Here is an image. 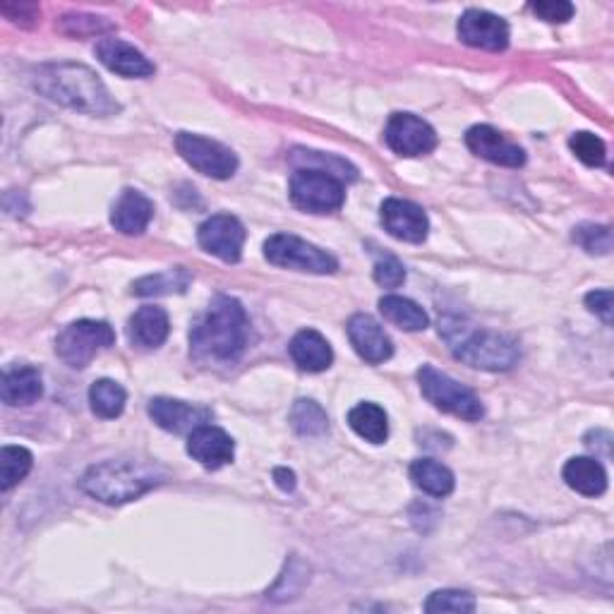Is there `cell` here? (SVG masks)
<instances>
[{"instance_id": "6da1fadb", "label": "cell", "mask_w": 614, "mask_h": 614, "mask_svg": "<svg viewBox=\"0 0 614 614\" xmlns=\"http://www.w3.org/2000/svg\"><path fill=\"white\" fill-rule=\"evenodd\" d=\"M247 329L250 322L241 300L231 295H217L191 332L193 358L199 363H235L245 353Z\"/></svg>"}, {"instance_id": "7a4b0ae2", "label": "cell", "mask_w": 614, "mask_h": 614, "mask_svg": "<svg viewBox=\"0 0 614 614\" xmlns=\"http://www.w3.org/2000/svg\"><path fill=\"white\" fill-rule=\"evenodd\" d=\"M34 87L51 101L63 103L73 111L91 115H113L121 111L99 75L79 63L41 65L34 73Z\"/></svg>"}, {"instance_id": "3957f363", "label": "cell", "mask_w": 614, "mask_h": 614, "mask_svg": "<svg viewBox=\"0 0 614 614\" xmlns=\"http://www.w3.org/2000/svg\"><path fill=\"white\" fill-rule=\"evenodd\" d=\"M163 482V474L159 468H151L142 461L113 458L103 464L91 466L79 480V488L89 498L103 504H125L133 502L142 494L154 490Z\"/></svg>"}, {"instance_id": "277c9868", "label": "cell", "mask_w": 614, "mask_h": 614, "mask_svg": "<svg viewBox=\"0 0 614 614\" xmlns=\"http://www.w3.org/2000/svg\"><path fill=\"white\" fill-rule=\"evenodd\" d=\"M456 327L442 322V332L449 344H452L454 356L478 370H509L518 360V344L512 336H504L498 332H488V329H470L461 327L458 320H452Z\"/></svg>"}, {"instance_id": "5b68a950", "label": "cell", "mask_w": 614, "mask_h": 614, "mask_svg": "<svg viewBox=\"0 0 614 614\" xmlns=\"http://www.w3.org/2000/svg\"><path fill=\"white\" fill-rule=\"evenodd\" d=\"M418 384L422 396L428 398L434 408L452 413V416L470 422L486 416L482 401L476 396L474 389L456 382L454 377L440 372L437 368H432V365H422L418 370Z\"/></svg>"}, {"instance_id": "8992f818", "label": "cell", "mask_w": 614, "mask_h": 614, "mask_svg": "<svg viewBox=\"0 0 614 614\" xmlns=\"http://www.w3.org/2000/svg\"><path fill=\"white\" fill-rule=\"evenodd\" d=\"M291 202L310 214H332L346 202V185L336 175L317 169H298L291 175Z\"/></svg>"}, {"instance_id": "52a82bcc", "label": "cell", "mask_w": 614, "mask_h": 614, "mask_svg": "<svg viewBox=\"0 0 614 614\" xmlns=\"http://www.w3.org/2000/svg\"><path fill=\"white\" fill-rule=\"evenodd\" d=\"M115 344V332L109 322L79 320L65 327L56 339L58 358L67 363L70 368H87L101 351Z\"/></svg>"}, {"instance_id": "ba28073f", "label": "cell", "mask_w": 614, "mask_h": 614, "mask_svg": "<svg viewBox=\"0 0 614 614\" xmlns=\"http://www.w3.org/2000/svg\"><path fill=\"white\" fill-rule=\"evenodd\" d=\"M265 257L271 265L293 271H307V274H334L339 269L336 257L291 233L271 235L265 243Z\"/></svg>"}, {"instance_id": "9c48e42d", "label": "cell", "mask_w": 614, "mask_h": 614, "mask_svg": "<svg viewBox=\"0 0 614 614\" xmlns=\"http://www.w3.org/2000/svg\"><path fill=\"white\" fill-rule=\"evenodd\" d=\"M175 149H179L181 157L191 163L195 171L209 175V179L226 181L238 171V157H235L233 149L202 135L179 133V137H175Z\"/></svg>"}, {"instance_id": "30bf717a", "label": "cell", "mask_w": 614, "mask_h": 614, "mask_svg": "<svg viewBox=\"0 0 614 614\" xmlns=\"http://www.w3.org/2000/svg\"><path fill=\"white\" fill-rule=\"evenodd\" d=\"M384 142L398 157H425V154L434 151L437 133L418 115L394 113L384 127Z\"/></svg>"}, {"instance_id": "8fae6325", "label": "cell", "mask_w": 614, "mask_h": 614, "mask_svg": "<svg viewBox=\"0 0 614 614\" xmlns=\"http://www.w3.org/2000/svg\"><path fill=\"white\" fill-rule=\"evenodd\" d=\"M197 243L205 253L219 257L221 262L235 265L243 257L245 226L231 214H217L199 226Z\"/></svg>"}, {"instance_id": "7c38bea8", "label": "cell", "mask_w": 614, "mask_h": 614, "mask_svg": "<svg viewBox=\"0 0 614 614\" xmlns=\"http://www.w3.org/2000/svg\"><path fill=\"white\" fill-rule=\"evenodd\" d=\"M458 39L482 51H504L509 46V25L488 10L470 8L458 20Z\"/></svg>"}, {"instance_id": "4fadbf2b", "label": "cell", "mask_w": 614, "mask_h": 614, "mask_svg": "<svg viewBox=\"0 0 614 614\" xmlns=\"http://www.w3.org/2000/svg\"><path fill=\"white\" fill-rule=\"evenodd\" d=\"M380 219L382 226L389 235H394L396 241L413 243L418 245L430 233V219L425 214L422 207L416 202H408V199L389 197L380 207Z\"/></svg>"}, {"instance_id": "5bb4252c", "label": "cell", "mask_w": 614, "mask_h": 614, "mask_svg": "<svg viewBox=\"0 0 614 614\" xmlns=\"http://www.w3.org/2000/svg\"><path fill=\"white\" fill-rule=\"evenodd\" d=\"M466 147L476 154V157L486 159L498 167L518 169L526 163V151L514 145L512 139H506L500 130L492 125H474L466 133Z\"/></svg>"}, {"instance_id": "9a60e30c", "label": "cell", "mask_w": 614, "mask_h": 614, "mask_svg": "<svg viewBox=\"0 0 614 614\" xmlns=\"http://www.w3.org/2000/svg\"><path fill=\"white\" fill-rule=\"evenodd\" d=\"M187 454H191L199 466L219 470L233 461L235 444L231 434L223 432L221 428H214V425H199V428L187 437Z\"/></svg>"}, {"instance_id": "2e32d148", "label": "cell", "mask_w": 614, "mask_h": 614, "mask_svg": "<svg viewBox=\"0 0 614 614\" xmlns=\"http://www.w3.org/2000/svg\"><path fill=\"white\" fill-rule=\"evenodd\" d=\"M348 339L353 348H356L358 356L370 363L380 365L394 356V344L392 339L386 336L382 324L374 320L370 315H353L348 322Z\"/></svg>"}, {"instance_id": "e0dca14e", "label": "cell", "mask_w": 614, "mask_h": 614, "mask_svg": "<svg viewBox=\"0 0 614 614\" xmlns=\"http://www.w3.org/2000/svg\"><path fill=\"white\" fill-rule=\"evenodd\" d=\"M94 53H97L99 61L111 70V73L121 77H149L154 75V63L149 58L137 51L133 44H127L123 39L106 37L99 39L94 46Z\"/></svg>"}, {"instance_id": "ac0fdd59", "label": "cell", "mask_w": 614, "mask_h": 614, "mask_svg": "<svg viewBox=\"0 0 614 614\" xmlns=\"http://www.w3.org/2000/svg\"><path fill=\"white\" fill-rule=\"evenodd\" d=\"M149 418L157 422L161 430L173 432V434H183V432L197 430L199 425H207L209 410L191 406V404H185V401H179V398L157 396V398L149 401Z\"/></svg>"}, {"instance_id": "d6986e66", "label": "cell", "mask_w": 614, "mask_h": 614, "mask_svg": "<svg viewBox=\"0 0 614 614\" xmlns=\"http://www.w3.org/2000/svg\"><path fill=\"white\" fill-rule=\"evenodd\" d=\"M171 322L163 307L145 305L130 317L127 322V339L133 346L139 348H159L169 339Z\"/></svg>"}, {"instance_id": "ffe728a7", "label": "cell", "mask_w": 614, "mask_h": 614, "mask_svg": "<svg viewBox=\"0 0 614 614\" xmlns=\"http://www.w3.org/2000/svg\"><path fill=\"white\" fill-rule=\"evenodd\" d=\"M154 219V202L139 191H123L111 211V223L123 235L145 233Z\"/></svg>"}, {"instance_id": "44dd1931", "label": "cell", "mask_w": 614, "mask_h": 614, "mask_svg": "<svg viewBox=\"0 0 614 614\" xmlns=\"http://www.w3.org/2000/svg\"><path fill=\"white\" fill-rule=\"evenodd\" d=\"M288 353L303 372H324L332 368L334 363L332 346H329V341L320 332H315V329H303V332L295 334Z\"/></svg>"}, {"instance_id": "7402d4cb", "label": "cell", "mask_w": 614, "mask_h": 614, "mask_svg": "<svg viewBox=\"0 0 614 614\" xmlns=\"http://www.w3.org/2000/svg\"><path fill=\"white\" fill-rule=\"evenodd\" d=\"M562 476L566 486L584 498H600L607 490V474L598 458L576 456L566 461Z\"/></svg>"}, {"instance_id": "603a6c76", "label": "cell", "mask_w": 614, "mask_h": 614, "mask_svg": "<svg viewBox=\"0 0 614 614\" xmlns=\"http://www.w3.org/2000/svg\"><path fill=\"white\" fill-rule=\"evenodd\" d=\"M44 394V382L37 368L22 365L3 374V384H0V398L8 406H29L34 401H39Z\"/></svg>"}, {"instance_id": "cb8c5ba5", "label": "cell", "mask_w": 614, "mask_h": 614, "mask_svg": "<svg viewBox=\"0 0 614 614\" xmlns=\"http://www.w3.org/2000/svg\"><path fill=\"white\" fill-rule=\"evenodd\" d=\"M410 480L430 498H446L454 492V474L432 458H418L410 464Z\"/></svg>"}, {"instance_id": "d4e9b609", "label": "cell", "mask_w": 614, "mask_h": 614, "mask_svg": "<svg viewBox=\"0 0 614 614\" xmlns=\"http://www.w3.org/2000/svg\"><path fill=\"white\" fill-rule=\"evenodd\" d=\"M348 425L353 432L370 444H384L389 437L386 410L377 404H368V401L351 408Z\"/></svg>"}, {"instance_id": "484cf974", "label": "cell", "mask_w": 614, "mask_h": 614, "mask_svg": "<svg viewBox=\"0 0 614 614\" xmlns=\"http://www.w3.org/2000/svg\"><path fill=\"white\" fill-rule=\"evenodd\" d=\"M380 312L384 315L386 322L396 324L398 329H406V332H422L430 324L428 312L418 303L401 298V295H384L380 300Z\"/></svg>"}, {"instance_id": "4316f807", "label": "cell", "mask_w": 614, "mask_h": 614, "mask_svg": "<svg viewBox=\"0 0 614 614\" xmlns=\"http://www.w3.org/2000/svg\"><path fill=\"white\" fill-rule=\"evenodd\" d=\"M191 271L185 267H175L169 271H161V274H149L142 277L139 281L133 283V295L139 298H151V295H173V293H185L191 286Z\"/></svg>"}, {"instance_id": "83f0119b", "label": "cell", "mask_w": 614, "mask_h": 614, "mask_svg": "<svg viewBox=\"0 0 614 614\" xmlns=\"http://www.w3.org/2000/svg\"><path fill=\"white\" fill-rule=\"evenodd\" d=\"M125 401H127L125 389L113 380H99L89 389V404L99 418L106 420L118 418L125 410Z\"/></svg>"}, {"instance_id": "f1b7e54d", "label": "cell", "mask_w": 614, "mask_h": 614, "mask_svg": "<svg viewBox=\"0 0 614 614\" xmlns=\"http://www.w3.org/2000/svg\"><path fill=\"white\" fill-rule=\"evenodd\" d=\"M34 458L25 446H3L0 452V490L10 492L29 476Z\"/></svg>"}, {"instance_id": "f546056e", "label": "cell", "mask_w": 614, "mask_h": 614, "mask_svg": "<svg viewBox=\"0 0 614 614\" xmlns=\"http://www.w3.org/2000/svg\"><path fill=\"white\" fill-rule=\"evenodd\" d=\"M291 425L293 430L303 437H320L329 430L327 413L312 398L295 401L291 408Z\"/></svg>"}, {"instance_id": "4dcf8cb0", "label": "cell", "mask_w": 614, "mask_h": 614, "mask_svg": "<svg viewBox=\"0 0 614 614\" xmlns=\"http://www.w3.org/2000/svg\"><path fill=\"white\" fill-rule=\"evenodd\" d=\"M425 612H456V614H470L476 612V598L466 593V590H434V593L425 600Z\"/></svg>"}, {"instance_id": "1f68e13d", "label": "cell", "mask_w": 614, "mask_h": 614, "mask_svg": "<svg viewBox=\"0 0 614 614\" xmlns=\"http://www.w3.org/2000/svg\"><path fill=\"white\" fill-rule=\"evenodd\" d=\"M569 147L576 154L578 161H584L586 167H605L607 147L598 135L593 133H574L569 139Z\"/></svg>"}, {"instance_id": "d6a6232c", "label": "cell", "mask_w": 614, "mask_h": 614, "mask_svg": "<svg viewBox=\"0 0 614 614\" xmlns=\"http://www.w3.org/2000/svg\"><path fill=\"white\" fill-rule=\"evenodd\" d=\"M574 241L588 255H610L612 250V231L610 226H600V223H581L574 229Z\"/></svg>"}, {"instance_id": "836d02e7", "label": "cell", "mask_w": 614, "mask_h": 614, "mask_svg": "<svg viewBox=\"0 0 614 614\" xmlns=\"http://www.w3.org/2000/svg\"><path fill=\"white\" fill-rule=\"evenodd\" d=\"M530 13L538 15L542 22H550V25H564L574 17V5L566 3V0H538V3H530Z\"/></svg>"}, {"instance_id": "e575fe53", "label": "cell", "mask_w": 614, "mask_h": 614, "mask_svg": "<svg viewBox=\"0 0 614 614\" xmlns=\"http://www.w3.org/2000/svg\"><path fill=\"white\" fill-rule=\"evenodd\" d=\"M374 281L384 288H398L406 281V269L396 257H386L374 265Z\"/></svg>"}, {"instance_id": "d590c367", "label": "cell", "mask_w": 614, "mask_h": 614, "mask_svg": "<svg viewBox=\"0 0 614 614\" xmlns=\"http://www.w3.org/2000/svg\"><path fill=\"white\" fill-rule=\"evenodd\" d=\"M111 29L109 22H101V17L91 15H67L63 17V32L73 34V37H85V34H101Z\"/></svg>"}, {"instance_id": "8d00e7d4", "label": "cell", "mask_w": 614, "mask_h": 614, "mask_svg": "<svg viewBox=\"0 0 614 614\" xmlns=\"http://www.w3.org/2000/svg\"><path fill=\"white\" fill-rule=\"evenodd\" d=\"M586 307L595 312L602 322L612 324V291H590L586 295Z\"/></svg>"}, {"instance_id": "74e56055", "label": "cell", "mask_w": 614, "mask_h": 614, "mask_svg": "<svg viewBox=\"0 0 614 614\" xmlns=\"http://www.w3.org/2000/svg\"><path fill=\"white\" fill-rule=\"evenodd\" d=\"M3 15L13 20V22H17V25H27V22H25L27 15L37 20V8H34V5H3Z\"/></svg>"}, {"instance_id": "f35d334b", "label": "cell", "mask_w": 614, "mask_h": 614, "mask_svg": "<svg viewBox=\"0 0 614 614\" xmlns=\"http://www.w3.org/2000/svg\"><path fill=\"white\" fill-rule=\"evenodd\" d=\"M274 480H277V486L279 490L283 492H293L295 490V474L288 468H277L274 470Z\"/></svg>"}]
</instances>
